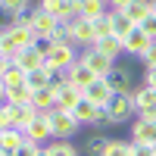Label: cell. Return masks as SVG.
Wrapping results in <instances>:
<instances>
[{"mask_svg":"<svg viewBox=\"0 0 156 156\" xmlns=\"http://www.w3.org/2000/svg\"><path fill=\"white\" fill-rule=\"evenodd\" d=\"M131 28H134V22L128 19L122 9H109V34H115V37L122 41V37L131 31Z\"/></svg>","mask_w":156,"mask_h":156,"instance_id":"e0dca14e","label":"cell"},{"mask_svg":"<svg viewBox=\"0 0 156 156\" xmlns=\"http://www.w3.org/2000/svg\"><path fill=\"white\" fill-rule=\"evenodd\" d=\"M66 81H69V84H75V87H81V90H84V87H87L90 81H97V75H94V72H90V69H87V62H84L81 56H78V59L72 62V66L66 69Z\"/></svg>","mask_w":156,"mask_h":156,"instance_id":"ba28073f","label":"cell"},{"mask_svg":"<svg viewBox=\"0 0 156 156\" xmlns=\"http://www.w3.org/2000/svg\"><path fill=\"white\" fill-rule=\"evenodd\" d=\"M106 144H109V137L97 131V134H94V137H90L87 144H84V153H87V156H100V153H103V147H106Z\"/></svg>","mask_w":156,"mask_h":156,"instance_id":"83f0119b","label":"cell"},{"mask_svg":"<svg viewBox=\"0 0 156 156\" xmlns=\"http://www.w3.org/2000/svg\"><path fill=\"white\" fill-rule=\"evenodd\" d=\"M0 156H6V153H0Z\"/></svg>","mask_w":156,"mask_h":156,"instance_id":"ee69618b","label":"cell"},{"mask_svg":"<svg viewBox=\"0 0 156 156\" xmlns=\"http://www.w3.org/2000/svg\"><path fill=\"white\" fill-rule=\"evenodd\" d=\"M3 90H6V103H31L28 84H16V87H3Z\"/></svg>","mask_w":156,"mask_h":156,"instance_id":"d4e9b609","label":"cell"},{"mask_svg":"<svg viewBox=\"0 0 156 156\" xmlns=\"http://www.w3.org/2000/svg\"><path fill=\"white\" fill-rule=\"evenodd\" d=\"M25 75H28L25 69H19L16 62H9V69H6V75H3V81H0V84H3V87H16V84H25Z\"/></svg>","mask_w":156,"mask_h":156,"instance_id":"4316f807","label":"cell"},{"mask_svg":"<svg viewBox=\"0 0 156 156\" xmlns=\"http://www.w3.org/2000/svg\"><path fill=\"white\" fill-rule=\"evenodd\" d=\"M109 6H106V0H81V6H78V16L87 19V22H94L100 16H106Z\"/></svg>","mask_w":156,"mask_h":156,"instance_id":"ac0fdd59","label":"cell"},{"mask_svg":"<svg viewBox=\"0 0 156 156\" xmlns=\"http://www.w3.org/2000/svg\"><path fill=\"white\" fill-rule=\"evenodd\" d=\"M81 59L87 62V69L94 72L97 78H103V75H106V72H109V69L115 66V59H109V56H103L100 50H94V47H87L84 53H81Z\"/></svg>","mask_w":156,"mask_h":156,"instance_id":"30bf717a","label":"cell"},{"mask_svg":"<svg viewBox=\"0 0 156 156\" xmlns=\"http://www.w3.org/2000/svg\"><path fill=\"white\" fill-rule=\"evenodd\" d=\"M53 44H56V41H53V37H50V34H37V41H34L31 47H34L37 53H41V56L47 59V53H50V50H53Z\"/></svg>","mask_w":156,"mask_h":156,"instance_id":"f1b7e54d","label":"cell"},{"mask_svg":"<svg viewBox=\"0 0 156 156\" xmlns=\"http://www.w3.org/2000/svg\"><path fill=\"white\" fill-rule=\"evenodd\" d=\"M128 3H131V0H106V6H109V9H125Z\"/></svg>","mask_w":156,"mask_h":156,"instance_id":"ab89813d","label":"cell"},{"mask_svg":"<svg viewBox=\"0 0 156 156\" xmlns=\"http://www.w3.org/2000/svg\"><path fill=\"white\" fill-rule=\"evenodd\" d=\"M12 62H16L19 69H25V72H34V69H41V66H44V56L37 53L34 47H25V50H19V53L12 56Z\"/></svg>","mask_w":156,"mask_h":156,"instance_id":"2e32d148","label":"cell"},{"mask_svg":"<svg viewBox=\"0 0 156 156\" xmlns=\"http://www.w3.org/2000/svg\"><path fill=\"white\" fill-rule=\"evenodd\" d=\"M94 50H100L103 56H109V59H115V56H122L125 50H122V41L115 34H106V37H97L94 41Z\"/></svg>","mask_w":156,"mask_h":156,"instance_id":"d6986e66","label":"cell"},{"mask_svg":"<svg viewBox=\"0 0 156 156\" xmlns=\"http://www.w3.org/2000/svg\"><path fill=\"white\" fill-rule=\"evenodd\" d=\"M122 12H125V16L131 19L134 25H140V22H144V19L150 16V0H131V3H128Z\"/></svg>","mask_w":156,"mask_h":156,"instance_id":"44dd1931","label":"cell"},{"mask_svg":"<svg viewBox=\"0 0 156 156\" xmlns=\"http://www.w3.org/2000/svg\"><path fill=\"white\" fill-rule=\"evenodd\" d=\"M47 115H50V125H53V137L56 140H72L75 134H78V119L72 112H66V109H47Z\"/></svg>","mask_w":156,"mask_h":156,"instance_id":"6da1fadb","label":"cell"},{"mask_svg":"<svg viewBox=\"0 0 156 156\" xmlns=\"http://www.w3.org/2000/svg\"><path fill=\"white\" fill-rule=\"evenodd\" d=\"M47 153L50 156H78V147L72 144V140H50V144H47Z\"/></svg>","mask_w":156,"mask_h":156,"instance_id":"cb8c5ba5","label":"cell"},{"mask_svg":"<svg viewBox=\"0 0 156 156\" xmlns=\"http://www.w3.org/2000/svg\"><path fill=\"white\" fill-rule=\"evenodd\" d=\"M140 59L147 62V69H153V66H156V41H150V47H147V53L140 56Z\"/></svg>","mask_w":156,"mask_h":156,"instance_id":"e575fe53","label":"cell"},{"mask_svg":"<svg viewBox=\"0 0 156 156\" xmlns=\"http://www.w3.org/2000/svg\"><path fill=\"white\" fill-rule=\"evenodd\" d=\"M31 103H34V106L37 109H53L56 106V90L53 87H37V90H31Z\"/></svg>","mask_w":156,"mask_h":156,"instance_id":"ffe728a7","label":"cell"},{"mask_svg":"<svg viewBox=\"0 0 156 156\" xmlns=\"http://www.w3.org/2000/svg\"><path fill=\"white\" fill-rule=\"evenodd\" d=\"M37 153H41V144H34V140H28V137H25V144L16 150V156H37Z\"/></svg>","mask_w":156,"mask_h":156,"instance_id":"d6a6232c","label":"cell"},{"mask_svg":"<svg viewBox=\"0 0 156 156\" xmlns=\"http://www.w3.org/2000/svg\"><path fill=\"white\" fill-rule=\"evenodd\" d=\"M131 94H134V90H131ZM131 94H112L109 97V103L103 106L106 115H109V125H122V122L131 119V112H134V97Z\"/></svg>","mask_w":156,"mask_h":156,"instance_id":"7a4b0ae2","label":"cell"},{"mask_svg":"<svg viewBox=\"0 0 156 156\" xmlns=\"http://www.w3.org/2000/svg\"><path fill=\"white\" fill-rule=\"evenodd\" d=\"M144 84H147V87H153V90H156V66H153V69H147V72H144Z\"/></svg>","mask_w":156,"mask_h":156,"instance_id":"74e56055","label":"cell"},{"mask_svg":"<svg viewBox=\"0 0 156 156\" xmlns=\"http://www.w3.org/2000/svg\"><path fill=\"white\" fill-rule=\"evenodd\" d=\"M37 156H50V153H47V147H41V153H37Z\"/></svg>","mask_w":156,"mask_h":156,"instance_id":"7bdbcfd3","label":"cell"},{"mask_svg":"<svg viewBox=\"0 0 156 156\" xmlns=\"http://www.w3.org/2000/svg\"><path fill=\"white\" fill-rule=\"evenodd\" d=\"M28 3H31V0H0V6H6L12 16H22V12H28Z\"/></svg>","mask_w":156,"mask_h":156,"instance_id":"f546056e","label":"cell"},{"mask_svg":"<svg viewBox=\"0 0 156 156\" xmlns=\"http://www.w3.org/2000/svg\"><path fill=\"white\" fill-rule=\"evenodd\" d=\"M12 19H16V16H12L6 6H0V31H6L9 25H12Z\"/></svg>","mask_w":156,"mask_h":156,"instance_id":"d590c367","label":"cell"},{"mask_svg":"<svg viewBox=\"0 0 156 156\" xmlns=\"http://www.w3.org/2000/svg\"><path fill=\"white\" fill-rule=\"evenodd\" d=\"M75 59H78V47L75 44H53V50H50L47 59H44V66L50 72H66Z\"/></svg>","mask_w":156,"mask_h":156,"instance_id":"3957f363","label":"cell"},{"mask_svg":"<svg viewBox=\"0 0 156 156\" xmlns=\"http://www.w3.org/2000/svg\"><path fill=\"white\" fill-rule=\"evenodd\" d=\"M28 22H31V28H34L37 34H50V37H53L56 28H59V22L50 16L47 9H41V6H31V9H28Z\"/></svg>","mask_w":156,"mask_h":156,"instance_id":"8992f818","label":"cell"},{"mask_svg":"<svg viewBox=\"0 0 156 156\" xmlns=\"http://www.w3.org/2000/svg\"><path fill=\"white\" fill-rule=\"evenodd\" d=\"M50 78H53V72H50L47 66H41V69H34V72L25 75V84H28L31 90H37V87H47V84H50Z\"/></svg>","mask_w":156,"mask_h":156,"instance_id":"603a6c76","label":"cell"},{"mask_svg":"<svg viewBox=\"0 0 156 156\" xmlns=\"http://www.w3.org/2000/svg\"><path fill=\"white\" fill-rule=\"evenodd\" d=\"M6 112H9L12 128H25V125L34 119L37 106H34V103H6Z\"/></svg>","mask_w":156,"mask_h":156,"instance_id":"7c38bea8","label":"cell"},{"mask_svg":"<svg viewBox=\"0 0 156 156\" xmlns=\"http://www.w3.org/2000/svg\"><path fill=\"white\" fill-rule=\"evenodd\" d=\"M81 94H84V100H90V103H94V106H106V103H109V97H112V90H109V84L106 81H103V78H97V81H90L84 90H81Z\"/></svg>","mask_w":156,"mask_h":156,"instance_id":"4fadbf2b","label":"cell"},{"mask_svg":"<svg viewBox=\"0 0 156 156\" xmlns=\"http://www.w3.org/2000/svg\"><path fill=\"white\" fill-rule=\"evenodd\" d=\"M100 156H131V140H112L109 137V144L103 147Z\"/></svg>","mask_w":156,"mask_h":156,"instance_id":"484cf974","label":"cell"},{"mask_svg":"<svg viewBox=\"0 0 156 156\" xmlns=\"http://www.w3.org/2000/svg\"><path fill=\"white\" fill-rule=\"evenodd\" d=\"M131 144H150L156 147V122L153 119H137L131 122Z\"/></svg>","mask_w":156,"mask_h":156,"instance_id":"52a82bcc","label":"cell"},{"mask_svg":"<svg viewBox=\"0 0 156 156\" xmlns=\"http://www.w3.org/2000/svg\"><path fill=\"white\" fill-rule=\"evenodd\" d=\"M150 12H156V0H150Z\"/></svg>","mask_w":156,"mask_h":156,"instance_id":"b9f144b4","label":"cell"},{"mask_svg":"<svg viewBox=\"0 0 156 156\" xmlns=\"http://www.w3.org/2000/svg\"><path fill=\"white\" fill-rule=\"evenodd\" d=\"M137 28H140V31H144V34L150 37V41H156V12H150V16H147L144 22H140V25H137Z\"/></svg>","mask_w":156,"mask_h":156,"instance_id":"1f68e13d","label":"cell"},{"mask_svg":"<svg viewBox=\"0 0 156 156\" xmlns=\"http://www.w3.org/2000/svg\"><path fill=\"white\" fill-rule=\"evenodd\" d=\"M103 81L109 84V90L112 94H131V72H128L125 66H112L106 75H103Z\"/></svg>","mask_w":156,"mask_h":156,"instance_id":"5b68a950","label":"cell"},{"mask_svg":"<svg viewBox=\"0 0 156 156\" xmlns=\"http://www.w3.org/2000/svg\"><path fill=\"white\" fill-rule=\"evenodd\" d=\"M147 47H150V37L140 31L137 25H134V28L128 31L125 37H122V50H125L128 56H144V53H147Z\"/></svg>","mask_w":156,"mask_h":156,"instance_id":"9c48e42d","label":"cell"},{"mask_svg":"<svg viewBox=\"0 0 156 156\" xmlns=\"http://www.w3.org/2000/svg\"><path fill=\"white\" fill-rule=\"evenodd\" d=\"M72 115L78 119V125H97V119L103 115V109H100V106H94L90 100H84V97H81V103L72 109Z\"/></svg>","mask_w":156,"mask_h":156,"instance_id":"9a60e30c","label":"cell"},{"mask_svg":"<svg viewBox=\"0 0 156 156\" xmlns=\"http://www.w3.org/2000/svg\"><path fill=\"white\" fill-rule=\"evenodd\" d=\"M6 103V90H3V84H0V106Z\"/></svg>","mask_w":156,"mask_h":156,"instance_id":"60d3db41","label":"cell"},{"mask_svg":"<svg viewBox=\"0 0 156 156\" xmlns=\"http://www.w3.org/2000/svg\"><path fill=\"white\" fill-rule=\"evenodd\" d=\"M22 144H25V131L22 128H6V131H0V153L16 156V150Z\"/></svg>","mask_w":156,"mask_h":156,"instance_id":"5bb4252c","label":"cell"},{"mask_svg":"<svg viewBox=\"0 0 156 156\" xmlns=\"http://www.w3.org/2000/svg\"><path fill=\"white\" fill-rule=\"evenodd\" d=\"M6 128H12V122H9V112H6V103L0 106V131H6Z\"/></svg>","mask_w":156,"mask_h":156,"instance_id":"8d00e7d4","label":"cell"},{"mask_svg":"<svg viewBox=\"0 0 156 156\" xmlns=\"http://www.w3.org/2000/svg\"><path fill=\"white\" fill-rule=\"evenodd\" d=\"M37 6H41V9H47L56 22H62V19H69V16H72V12H69V6H66V0H41ZM75 16H78V12H75Z\"/></svg>","mask_w":156,"mask_h":156,"instance_id":"7402d4cb","label":"cell"},{"mask_svg":"<svg viewBox=\"0 0 156 156\" xmlns=\"http://www.w3.org/2000/svg\"><path fill=\"white\" fill-rule=\"evenodd\" d=\"M22 131H25V137H28V140H34V144H47V140H53V125H50L47 109H37L34 119L25 125Z\"/></svg>","mask_w":156,"mask_h":156,"instance_id":"277c9868","label":"cell"},{"mask_svg":"<svg viewBox=\"0 0 156 156\" xmlns=\"http://www.w3.org/2000/svg\"><path fill=\"white\" fill-rule=\"evenodd\" d=\"M131 156H156V147H150V144H131Z\"/></svg>","mask_w":156,"mask_h":156,"instance_id":"836d02e7","label":"cell"},{"mask_svg":"<svg viewBox=\"0 0 156 156\" xmlns=\"http://www.w3.org/2000/svg\"><path fill=\"white\" fill-rule=\"evenodd\" d=\"M81 87H75V84H62V87H56V106L53 109H66V112H72L75 106H78V103H81Z\"/></svg>","mask_w":156,"mask_h":156,"instance_id":"8fae6325","label":"cell"},{"mask_svg":"<svg viewBox=\"0 0 156 156\" xmlns=\"http://www.w3.org/2000/svg\"><path fill=\"white\" fill-rule=\"evenodd\" d=\"M9 56H3V53H0V81H3V75H6V69H9Z\"/></svg>","mask_w":156,"mask_h":156,"instance_id":"f35d334b","label":"cell"},{"mask_svg":"<svg viewBox=\"0 0 156 156\" xmlns=\"http://www.w3.org/2000/svg\"><path fill=\"white\" fill-rule=\"evenodd\" d=\"M90 25H94V37H106V34H109V12H106V16H100V19H94Z\"/></svg>","mask_w":156,"mask_h":156,"instance_id":"4dcf8cb0","label":"cell"}]
</instances>
